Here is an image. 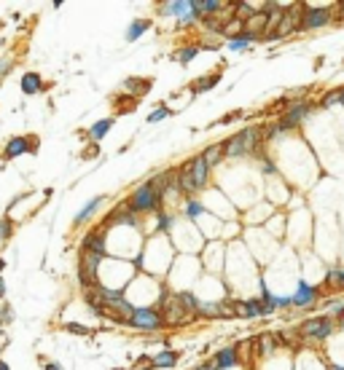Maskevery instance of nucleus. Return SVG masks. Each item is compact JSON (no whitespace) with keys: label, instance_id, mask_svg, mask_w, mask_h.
<instances>
[{"label":"nucleus","instance_id":"f257e3e1","mask_svg":"<svg viewBox=\"0 0 344 370\" xmlns=\"http://www.w3.org/2000/svg\"><path fill=\"white\" fill-rule=\"evenodd\" d=\"M261 142H264V134H261L256 126H247L240 134H234L223 142V156L237 159V156H245V153H258Z\"/></svg>","mask_w":344,"mask_h":370},{"label":"nucleus","instance_id":"f03ea898","mask_svg":"<svg viewBox=\"0 0 344 370\" xmlns=\"http://www.w3.org/2000/svg\"><path fill=\"white\" fill-rule=\"evenodd\" d=\"M126 207H129V212H132V215H140V212H159V207H161V196L156 193L153 183L148 180V183L140 185L132 196H129Z\"/></svg>","mask_w":344,"mask_h":370},{"label":"nucleus","instance_id":"7ed1b4c3","mask_svg":"<svg viewBox=\"0 0 344 370\" xmlns=\"http://www.w3.org/2000/svg\"><path fill=\"white\" fill-rule=\"evenodd\" d=\"M161 314H164L161 319L167 322V325H183V322L191 319V314L183 308L177 293H175V295H161Z\"/></svg>","mask_w":344,"mask_h":370},{"label":"nucleus","instance_id":"20e7f679","mask_svg":"<svg viewBox=\"0 0 344 370\" xmlns=\"http://www.w3.org/2000/svg\"><path fill=\"white\" fill-rule=\"evenodd\" d=\"M336 16V8H304L301 14V30H320L331 25ZM299 30V32H301Z\"/></svg>","mask_w":344,"mask_h":370},{"label":"nucleus","instance_id":"39448f33","mask_svg":"<svg viewBox=\"0 0 344 370\" xmlns=\"http://www.w3.org/2000/svg\"><path fill=\"white\" fill-rule=\"evenodd\" d=\"M129 327H137V330H159L164 325L161 311L156 308H135V314L126 319Z\"/></svg>","mask_w":344,"mask_h":370},{"label":"nucleus","instance_id":"423d86ee","mask_svg":"<svg viewBox=\"0 0 344 370\" xmlns=\"http://www.w3.org/2000/svg\"><path fill=\"white\" fill-rule=\"evenodd\" d=\"M334 333V319L331 317H315V319H306L301 325V338H317L323 341Z\"/></svg>","mask_w":344,"mask_h":370},{"label":"nucleus","instance_id":"0eeeda50","mask_svg":"<svg viewBox=\"0 0 344 370\" xmlns=\"http://www.w3.org/2000/svg\"><path fill=\"white\" fill-rule=\"evenodd\" d=\"M81 252H92V255H100L105 258L108 255V242H105V231H89L81 242Z\"/></svg>","mask_w":344,"mask_h":370},{"label":"nucleus","instance_id":"6e6552de","mask_svg":"<svg viewBox=\"0 0 344 370\" xmlns=\"http://www.w3.org/2000/svg\"><path fill=\"white\" fill-rule=\"evenodd\" d=\"M310 110H312V105H310V102H296V105H291V110L285 113V118H282L280 124L285 126V129H296L306 115H310Z\"/></svg>","mask_w":344,"mask_h":370},{"label":"nucleus","instance_id":"1a4fd4ad","mask_svg":"<svg viewBox=\"0 0 344 370\" xmlns=\"http://www.w3.org/2000/svg\"><path fill=\"white\" fill-rule=\"evenodd\" d=\"M177 172H172V169H167V172H161V174H156L153 177V188H156V193L159 196H167V193H175V188H177Z\"/></svg>","mask_w":344,"mask_h":370},{"label":"nucleus","instance_id":"9d476101","mask_svg":"<svg viewBox=\"0 0 344 370\" xmlns=\"http://www.w3.org/2000/svg\"><path fill=\"white\" fill-rule=\"evenodd\" d=\"M317 298H320L317 287H312V284H306V282H299V287L291 295V301H293V306H312Z\"/></svg>","mask_w":344,"mask_h":370},{"label":"nucleus","instance_id":"9b49d317","mask_svg":"<svg viewBox=\"0 0 344 370\" xmlns=\"http://www.w3.org/2000/svg\"><path fill=\"white\" fill-rule=\"evenodd\" d=\"M25 153H30V140H27V137H22V134H16V137H11V140L6 142V148H3V159L11 161V159L25 156Z\"/></svg>","mask_w":344,"mask_h":370},{"label":"nucleus","instance_id":"f8f14e48","mask_svg":"<svg viewBox=\"0 0 344 370\" xmlns=\"http://www.w3.org/2000/svg\"><path fill=\"white\" fill-rule=\"evenodd\" d=\"M266 27H269V11H256V14L245 22V32L247 35H266Z\"/></svg>","mask_w":344,"mask_h":370},{"label":"nucleus","instance_id":"ddd939ff","mask_svg":"<svg viewBox=\"0 0 344 370\" xmlns=\"http://www.w3.org/2000/svg\"><path fill=\"white\" fill-rule=\"evenodd\" d=\"M237 362H240V349L237 346H226V349H221L215 354V360H212V365H215V370H223V367H234Z\"/></svg>","mask_w":344,"mask_h":370},{"label":"nucleus","instance_id":"4468645a","mask_svg":"<svg viewBox=\"0 0 344 370\" xmlns=\"http://www.w3.org/2000/svg\"><path fill=\"white\" fill-rule=\"evenodd\" d=\"M19 89H22V94H27V97L41 94L43 91V78L38 73H25V75L19 78Z\"/></svg>","mask_w":344,"mask_h":370},{"label":"nucleus","instance_id":"2eb2a0df","mask_svg":"<svg viewBox=\"0 0 344 370\" xmlns=\"http://www.w3.org/2000/svg\"><path fill=\"white\" fill-rule=\"evenodd\" d=\"M151 86H153L151 78H126L124 81V91H129V97H132V100L143 97L146 91H151Z\"/></svg>","mask_w":344,"mask_h":370},{"label":"nucleus","instance_id":"dca6fc26","mask_svg":"<svg viewBox=\"0 0 344 370\" xmlns=\"http://www.w3.org/2000/svg\"><path fill=\"white\" fill-rule=\"evenodd\" d=\"M207 174H210V166L202 161V156L191 159V177H194V188L196 190H202L207 185Z\"/></svg>","mask_w":344,"mask_h":370},{"label":"nucleus","instance_id":"f3484780","mask_svg":"<svg viewBox=\"0 0 344 370\" xmlns=\"http://www.w3.org/2000/svg\"><path fill=\"white\" fill-rule=\"evenodd\" d=\"M237 311H240V317H266L269 308L264 301H247V303H237Z\"/></svg>","mask_w":344,"mask_h":370},{"label":"nucleus","instance_id":"a211bd4d","mask_svg":"<svg viewBox=\"0 0 344 370\" xmlns=\"http://www.w3.org/2000/svg\"><path fill=\"white\" fill-rule=\"evenodd\" d=\"M102 201H105V196H94L92 201H86V204H84V207L78 209V215L73 218V225H84V223H86V220L92 218V215H94V212L100 209V204H102Z\"/></svg>","mask_w":344,"mask_h":370},{"label":"nucleus","instance_id":"6ab92c4d","mask_svg":"<svg viewBox=\"0 0 344 370\" xmlns=\"http://www.w3.org/2000/svg\"><path fill=\"white\" fill-rule=\"evenodd\" d=\"M177 188H180L186 196H194V193H196V188H194V177H191V161H186V164H183L180 177H177Z\"/></svg>","mask_w":344,"mask_h":370},{"label":"nucleus","instance_id":"aec40b11","mask_svg":"<svg viewBox=\"0 0 344 370\" xmlns=\"http://www.w3.org/2000/svg\"><path fill=\"white\" fill-rule=\"evenodd\" d=\"M161 11H164L167 16H175L177 22H180L188 11H191V3H188V0H172V3H164Z\"/></svg>","mask_w":344,"mask_h":370},{"label":"nucleus","instance_id":"412c9836","mask_svg":"<svg viewBox=\"0 0 344 370\" xmlns=\"http://www.w3.org/2000/svg\"><path fill=\"white\" fill-rule=\"evenodd\" d=\"M113 129V118H102V121H97V124H92V129H89V140L94 142V145H97V142L108 134Z\"/></svg>","mask_w":344,"mask_h":370},{"label":"nucleus","instance_id":"4be33fe9","mask_svg":"<svg viewBox=\"0 0 344 370\" xmlns=\"http://www.w3.org/2000/svg\"><path fill=\"white\" fill-rule=\"evenodd\" d=\"M148 30H151V19H135L132 25L126 27V41H129V43H135V41L140 38V35L148 32Z\"/></svg>","mask_w":344,"mask_h":370},{"label":"nucleus","instance_id":"5701e85b","mask_svg":"<svg viewBox=\"0 0 344 370\" xmlns=\"http://www.w3.org/2000/svg\"><path fill=\"white\" fill-rule=\"evenodd\" d=\"M245 32V22H240L237 16H231L226 25H223V30H221V35H226L229 41H234V38H240V35Z\"/></svg>","mask_w":344,"mask_h":370},{"label":"nucleus","instance_id":"b1692460","mask_svg":"<svg viewBox=\"0 0 344 370\" xmlns=\"http://www.w3.org/2000/svg\"><path fill=\"white\" fill-rule=\"evenodd\" d=\"M199 46H186V49H180V51H175L172 54V59H175V62H180V65H191L194 62V59L199 56Z\"/></svg>","mask_w":344,"mask_h":370},{"label":"nucleus","instance_id":"393cba45","mask_svg":"<svg viewBox=\"0 0 344 370\" xmlns=\"http://www.w3.org/2000/svg\"><path fill=\"white\" fill-rule=\"evenodd\" d=\"M177 360H180V357H177V352L164 349L161 354L153 357V367H175V365H177Z\"/></svg>","mask_w":344,"mask_h":370},{"label":"nucleus","instance_id":"a878e982","mask_svg":"<svg viewBox=\"0 0 344 370\" xmlns=\"http://www.w3.org/2000/svg\"><path fill=\"white\" fill-rule=\"evenodd\" d=\"M218 81H221V75H218V73L202 75V78L194 83V94H205V91H210L212 86H218Z\"/></svg>","mask_w":344,"mask_h":370},{"label":"nucleus","instance_id":"bb28decb","mask_svg":"<svg viewBox=\"0 0 344 370\" xmlns=\"http://www.w3.org/2000/svg\"><path fill=\"white\" fill-rule=\"evenodd\" d=\"M223 159V145H210L205 153H202V161H205L207 166H218Z\"/></svg>","mask_w":344,"mask_h":370},{"label":"nucleus","instance_id":"cd10ccee","mask_svg":"<svg viewBox=\"0 0 344 370\" xmlns=\"http://www.w3.org/2000/svg\"><path fill=\"white\" fill-rule=\"evenodd\" d=\"M177 298H180V303H183V308L188 314H199V298L196 295H191V293H177Z\"/></svg>","mask_w":344,"mask_h":370},{"label":"nucleus","instance_id":"c85d7f7f","mask_svg":"<svg viewBox=\"0 0 344 370\" xmlns=\"http://www.w3.org/2000/svg\"><path fill=\"white\" fill-rule=\"evenodd\" d=\"M325 284H328V287H334V290H341L344 287V268H331L325 274Z\"/></svg>","mask_w":344,"mask_h":370},{"label":"nucleus","instance_id":"c756f323","mask_svg":"<svg viewBox=\"0 0 344 370\" xmlns=\"http://www.w3.org/2000/svg\"><path fill=\"white\" fill-rule=\"evenodd\" d=\"M256 41V35H247V32H242L240 38H234V41H229V51H245L247 46H250Z\"/></svg>","mask_w":344,"mask_h":370},{"label":"nucleus","instance_id":"7c9ffc66","mask_svg":"<svg viewBox=\"0 0 344 370\" xmlns=\"http://www.w3.org/2000/svg\"><path fill=\"white\" fill-rule=\"evenodd\" d=\"M320 105H323V107H331V105H344V86H341V89H334V91H328Z\"/></svg>","mask_w":344,"mask_h":370},{"label":"nucleus","instance_id":"2f4dec72","mask_svg":"<svg viewBox=\"0 0 344 370\" xmlns=\"http://www.w3.org/2000/svg\"><path fill=\"white\" fill-rule=\"evenodd\" d=\"M11 236H14V220H11L8 215H3V218H0V242H8Z\"/></svg>","mask_w":344,"mask_h":370},{"label":"nucleus","instance_id":"473e14b6","mask_svg":"<svg viewBox=\"0 0 344 370\" xmlns=\"http://www.w3.org/2000/svg\"><path fill=\"white\" fill-rule=\"evenodd\" d=\"M231 8H234V16H237V19H240V22H247V19H250V16L256 14V11H253V6H250V3H234Z\"/></svg>","mask_w":344,"mask_h":370},{"label":"nucleus","instance_id":"72a5a7b5","mask_svg":"<svg viewBox=\"0 0 344 370\" xmlns=\"http://www.w3.org/2000/svg\"><path fill=\"white\" fill-rule=\"evenodd\" d=\"M186 215H188L191 220L202 218V215H205V207H202V201H196V199H188V201H186Z\"/></svg>","mask_w":344,"mask_h":370},{"label":"nucleus","instance_id":"f704fd0d","mask_svg":"<svg viewBox=\"0 0 344 370\" xmlns=\"http://www.w3.org/2000/svg\"><path fill=\"white\" fill-rule=\"evenodd\" d=\"M199 314H205V317H223V306L221 303H202L199 306Z\"/></svg>","mask_w":344,"mask_h":370},{"label":"nucleus","instance_id":"c9c22d12","mask_svg":"<svg viewBox=\"0 0 344 370\" xmlns=\"http://www.w3.org/2000/svg\"><path fill=\"white\" fill-rule=\"evenodd\" d=\"M164 118H170V107H167V105H161V107H156L153 113H148L146 121H148V124H159V121H164Z\"/></svg>","mask_w":344,"mask_h":370},{"label":"nucleus","instance_id":"e433bc0d","mask_svg":"<svg viewBox=\"0 0 344 370\" xmlns=\"http://www.w3.org/2000/svg\"><path fill=\"white\" fill-rule=\"evenodd\" d=\"M172 223H175V220H172V215L161 212V209L156 212V228H159V231H170V228H172Z\"/></svg>","mask_w":344,"mask_h":370},{"label":"nucleus","instance_id":"4c0bfd02","mask_svg":"<svg viewBox=\"0 0 344 370\" xmlns=\"http://www.w3.org/2000/svg\"><path fill=\"white\" fill-rule=\"evenodd\" d=\"M65 333H73V336H92V330L86 325H78V322H65Z\"/></svg>","mask_w":344,"mask_h":370},{"label":"nucleus","instance_id":"58836bf2","mask_svg":"<svg viewBox=\"0 0 344 370\" xmlns=\"http://www.w3.org/2000/svg\"><path fill=\"white\" fill-rule=\"evenodd\" d=\"M8 322H14V306L6 303L3 311H0V325H8Z\"/></svg>","mask_w":344,"mask_h":370},{"label":"nucleus","instance_id":"ea45409f","mask_svg":"<svg viewBox=\"0 0 344 370\" xmlns=\"http://www.w3.org/2000/svg\"><path fill=\"white\" fill-rule=\"evenodd\" d=\"M11 67H14V59H11V56H0V78H6L11 73Z\"/></svg>","mask_w":344,"mask_h":370},{"label":"nucleus","instance_id":"a19ab883","mask_svg":"<svg viewBox=\"0 0 344 370\" xmlns=\"http://www.w3.org/2000/svg\"><path fill=\"white\" fill-rule=\"evenodd\" d=\"M245 113L242 110H234V113H226V115H223L221 118V124H234V121H240V118H242Z\"/></svg>","mask_w":344,"mask_h":370},{"label":"nucleus","instance_id":"79ce46f5","mask_svg":"<svg viewBox=\"0 0 344 370\" xmlns=\"http://www.w3.org/2000/svg\"><path fill=\"white\" fill-rule=\"evenodd\" d=\"M27 140H30V153H38V134H27Z\"/></svg>","mask_w":344,"mask_h":370},{"label":"nucleus","instance_id":"37998d69","mask_svg":"<svg viewBox=\"0 0 344 370\" xmlns=\"http://www.w3.org/2000/svg\"><path fill=\"white\" fill-rule=\"evenodd\" d=\"M264 172H266V174H275V172H277V166L271 164L269 159H264Z\"/></svg>","mask_w":344,"mask_h":370},{"label":"nucleus","instance_id":"c03bdc74","mask_svg":"<svg viewBox=\"0 0 344 370\" xmlns=\"http://www.w3.org/2000/svg\"><path fill=\"white\" fill-rule=\"evenodd\" d=\"M43 370H62V365H59V362H46Z\"/></svg>","mask_w":344,"mask_h":370},{"label":"nucleus","instance_id":"a18cd8bd","mask_svg":"<svg viewBox=\"0 0 344 370\" xmlns=\"http://www.w3.org/2000/svg\"><path fill=\"white\" fill-rule=\"evenodd\" d=\"M194 370H215V365H212V362H205V365H196Z\"/></svg>","mask_w":344,"mask_h":370},{"label":"nucleus","instance_id":"49530a36","mask_svg":"<svg viewBox=\"0 0 344 370\" xmlns=\"http://www.w3.org/2000/svg\"><path fill=\"white\" fill-rule=\"evenodd\" d=\"M97 153H100V148H97V145H92V148L84 153V156H97Z\"/></svg>","mask_w":344,"mask_h":370},{"label":"nucleus","instance_id":"de8ad7c7","mask_svg":"<svg viewBox=\"0 0 344 370\" xmlns=\"http://www.w3.org/2000/svg\"><path fill=\"white\" fill-rule=\"evenodd\" d=\"M0 298H6V282H3V277H0Z\"/></svg>","mask_w":344,"mask_h":370},{"label":"nucleus","instance_id":"09e8293b","mask_svg":"<svg viewBox=\"0 0 344 370\" xmlns=\"http://www.w3.org/2000/svg\"><path fill=\"white\" fill-rule=\"evenodd\" d=\"M0 370H11V365H8L6 360H0Z\"/></svg>","mask_w":344,"mask_h":370},{"label":"nucleus","instance_id":"8fccbe9b","mask_svg":"<svg viewBox=\"0 0 344 370\" xmlns=\"http://www.w3.org/2000/svg\"><path fill=\"white\" fill-rule=\"evenodd\" d=\"M336 11H341V14H339V16H344V3H341V6H336Z\"/></svg>","mask_w":344,"mask_h":370}]
</instances>
